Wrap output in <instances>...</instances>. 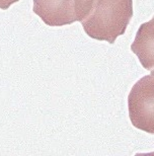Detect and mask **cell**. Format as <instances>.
Here are the masks:
<instances>
[{
    "label": "cell",
    "instance_id": "obj_2",
    "mask_svg": "<svg viewBox=\"0 0 154 156\" xmlns=\"http://www.w3.org/2000/svg\"><path fill=\"white\" fill-rule=\"evenodd\" d=\"M92 0H34L33 11L49 27H64L84 20Z\"/></svg>",
    "mask_w": 154,
    "mask_h": 156
},
{
    "label": "cell",
    "instance_id": "obj_3",
    "mask_svg": "<svg viewBox=\"0 0 154 156\" xmlns=\"http://www.w3.org/2000/svg\"><path fill=\"white\" fill-rule=\"evenodd\" d=\"M132 125L149 134L154 133V72L138 80L128 96Z\"/></svg>",
    "mask_w": 154,
    "mask_h": 156
},
{
    "label": "cell",
    "instance_id": "obj_1",
    "mask_svg": "<svg viewBox=\"0 0 154 156\" xmlns=\"http://www.w3.org/2000/svg\"><path fill=\"white\" fill-rule=\"evenodd\" d=\"M133 16V0H92L87 16L80 21L91 39L114 44L123 36Z\"/></svg>",
    "mask_w": 154,
    "mask_h": 156
},
{
    "label": "cell",
    "instance_id": "obj_5",
    "mask_svg": "<svg viewBox=\"0 0 154 156\" xmlns=\"http://www.w3.org/2000/svg\"><path fill=\"white\" fill-rule=\"evenodd\" d=\"M20 0H0V9L2 10H6L8 9L12 4L18 2Z\"/></svg>",
    "mask_w": 154,
    "mask_h": 156
},
{
    "label": "cell",
    "instance_id": "obj_4",
    "mask_svg": "<svg viewBox=\"0 0 154 156\" xmlns=\"http://www.w3.org/2000/svg\"><path fill=\"white\" fill-rule=\"evenodd\" d=\"M153 18L148 23H143L138 30L134 43L131 45V50L135 53L143 67L147 70H153V43H154V27Z\"/></svg>",
    "mask_w": 154,
    "mask_h": 156
}]
</instances>
